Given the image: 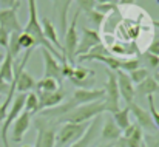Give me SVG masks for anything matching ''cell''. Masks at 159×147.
Segmentation results:
<instances>
[{"label":"cell","mask_w":159,"mask_h":147,"mask_svg":"<svg viewBox=\"0 0 159 147\" xmlns=\"http://www.w3.org/2000/svg\"><path fill=\"white\" fill-rule=\"evenodd\" d=\"M26 2H28L30 16H28V23L25 25V28L22 30V33L31 36V37L34 39V42H36L37 47L48 50L54 57H57V60H60V59L65 57V56L60 54V53L45 39V36H43V31H42V26H40V20H39V14H37V2H36V0H26Z\"/></svg>","instance_id":"cell-1"},{"label":"cell","mask_w":159,"mask_h":147,"mask_svg":"<svg viewBox=\"0 0 159 147\" xmlns=\"http://www.w3.org/2000/svg\"><path fill=\"white\" fill-rule=\"evenodd\" d=\"M104 111H107V104L104 99L91 102V104H85V105H79L76 108H73L71 111L65 113L62 118H59V122H71V124H84V122H91L94 118L101 116Z\"/></svg>","instance_id":"cell-2"},{"label":"cell","mask_w":159,"mask_h":147,"mask_svg":"<svg viewBox=\"0 0 159 147\" xmlns=\"http://www.w3.org/2000/svg\"><path fill=\"white\" fill-rule=\"evenodd\" d=\"M88 126H90V122H84V124L63 122L60 126L59 132L56 133V146L54 147H70L71 144H74L85 135Z\"/></svg>","instance_id":"cell-3"},{"label":"cell","mask_w":159,"mask_h":147,"mask_svg":"<svg viewBox=\"0 0 159 147\" xmlns=\"http://www.w3.org/2000/svg\"><path fill=\"white\" fill-rule=\"evenodd\" d=\"M34 126L37 130L36 146L34 147H54L56 146V122L40 116L34 119Z\"/></svg>","instance_id":"cell-4"},{"label":"cell","mask_w":159,"mask_h":147,"mask_svg":"<svg viewBox=\"0 0 159 147\" xmlns=\"http://www.w3.org/2000/svg\"><path fill=\"white\" fill-rule=\"evenodd\" d=\"M79 16H80V12L76 11L73 19H71L70 26L66 28V33L63 36V45H62L63 47V56L71 65H74V62H76V48H77V44H79V34H77Z\"/></svg>","instance_id":"cell-5"},{"label":"cell","mask_w":159,"mask_h":147,"mask_svg":"<svg viewBox=\"0 0 159 147\" xmlns=\"http://www.w3.org/2000/svg\"><path fill=\"white\" fill-rule=\"evenodd\" d=\"M107 73V82H105V101L107 104V111L110 113H114L119 110V88H117V79H116V71H111V70H105Z\"/></svg>","instance_id":"cell-6"},{"label":"cell","mask_w":159,"mask_h":147,"mask_svg":"<svg viewBox=\"0 0 159 147\" xmlns=\"http://www.w3.org/2000/svg\"><path fill=\"white\" fill-rule=\"evenodd\" d=\"M25 99L26 95L25 93H17L14 95V99L9 105V111L6 113L5 121L2 122V129H0V135H8V129L11 127V124L14 122V119L19 118V115L25 110Z\"/></svg>","instance_id":"cell-7"},{"label":"cell","mask_w":159,"mask_h":147,"mask_svg":"<svg viewBox=\"0 0 159 147\" xmlns=\"http://www.w3.org/2000/svg\"><path fill=\"white\" fill-rule=\"evenodd\" d=\"M17 8H19V5L8 8V9H0V28L3 31H6L8 34L22 33V30H23V26L20 25L19 17H17Z\"/></svg>","instance_id":"cell-8"},{"label":"cell","mask_w":159,"mask_h":147,"mask_svg":"<svg viewBox=\"0 0 159 147\" xmlns=\"http://www.w3.org/2000/svg\"><path fill=\"white\" fill-rule=\"evenodd\" d=\"M42 57H43V78H51L59 82V85H62L63 81V74H62V67L59 64V60L54 57L48 50L42 48Z\"/></svg>","instance_id":"cell-9"},{"label":"cell","mask_w":159,"mask_h":147,"mask_svg":"<svg viewBox=\"0 0 159 147\" xmlns=\"http://www.w3.org/2000/svg\"><path fill=\"white\" fill-rule=\"evenodd\" d=\"M101 36L96 30H91V28H87V26H82V39L79 40L77 44V48H76V57H80V56H85L93 47H96L98 44H101Z\"/></svg>","instance_id":"cell-10"},{"label":"cell","mask_w":159,"mask_h":147,"mask_svg":"<svg viewBox=\"0 0 159 147\" xmlns=\"http://www.w3.org/2000/svg\"><path fill=\"white\" fill-rule=\"evenodd\" d=\"M54 8V16L57 19V25H59V34L63 39L66 28H68V9L73 3V0H51Z\"/></svg>","instance_id":"cell-11"},{"label":"cell","mask_w":159,"mask_h":147,"mask_svg":"<svg viewBox=\"0 0 159 147\" xmlns=\"http://www.w3.org/2000/svg\"><path fill=\"white\" fill-rule=\"evenodd\" d=\"M116 79H117V88H119V96L127 102V105H130L134 99V84L131 82L128 73L117 70L116 71Z\"/></svg>","instance_id":"cell-12"},{"label":"cell","mask_w":159,"mask_h":147,"mask_svg":"<svg viewBox=\"0 0 159 147\" xmlns=\"http://www.w3.org/2000/svg\"><path fill=\"white\" fill-rule=\"evenodd\" d=\"M71 84H74L77 88H90L91 85H94L96 82V74L93 70L87 68V67H74L73 76L70 78Z\"/></svg>","instance_id":"cell-13"},{"label":"cell","mask_w":159,"mask_h":147,"mask_svg":"<svg viewBox=\"0 0 159 147\" xmlns=\"http://www.w3.org/2000/svg\"><path fill=\"white\" fill-rule=\"evenodd\" d=\"M128 108L133 113V116H134V119H136V122H138V126L141 127L142 132H147V133H155L156 132L153 119H152V116H150V113L147 110H144L141 105H138L134 102H131L128 105Z\"/></svg>","instance_id":"cell-14"},{"label":"cell","mask_w":159,"mask_h":147,"mask_svg":"<svg viewBox=\"0 0 159 147\" xmlns=\"http://www.w3.org/2000/svg\"><path fill=\"white\" fill-rule=\"evenodd\" d=\"M30 126H31V115L23 110V111L19 115V118L14 119V122L11 124V129H12L11 138H12V141H14L16 144L22 143V140H23L25 133L28 132Z\"/></svg>","instance_id":"cell-15"},{"label":"cell","mask_w":159,"mask_h":147,"mask_svg":"<svg viewBox=\"0 0 159 147\" xmlns=\"http://www.w3.org/2000/svg\"><path fill=\"white\" fill-rule=\"evenodd\" d=\"M37 99H39V111L53 108L62 104V101L65 98L62 88H59L57 92H36Z\"/></svg>","instance_id":"cell-16"},{"label":"cell","mask_w":159,"mask_h":147,"mask_svg":"<svg viewBox=\"0 0 159 147\" xmlns=\"http://www.w3.org/2000/svg\"><path fill=\"white\" fill-rule=\"evenodd\" d=\"M40 26H42V31H43L45 39H47L54 48L60 53V54H63V47H62V44H60V40H59L57 30H56V26L53 25V22H51L48 17H45V16H43V17H42V20H40Z\"/></svg>","instance_id":"cell-17"},{"label":"cell","mask_w":159,"mask_h":147,"mask_svg":"<svg viewBox=\"0 0 159 147\" xmlns=\"http://www.w3.org/2000/svg\"><path fill=\"white\" fill-rule=\"evenodd\" d=\"M101 124H102V116L94 118V119L90 122V126H88V129H87L85 135H84L79 141H76L74 144H71L70 147H90V144L96 140V133L99 132Z\"/></svg>","instance_id":"cell-18"},{"label":"cell","mask_w":159,"mask_h":147,"mask_svg":"<svg viewBox=\"0 0 159 147\" xmlns=\"http://www.w3.org/2000/svg\"><path fill=\"white\" fill-rule=\"evenodd\" d=\"M101 136L105 141H119L122 136V130L116 126V122L113 121L111 116H108L104 121V126L101 129Z\"/></svg>","instance_id":"cell-19"},{"label":"cell","mask_w":159,"mask_h":147,"mask_svg":"<svg viewBox=\"0 0 159 147\" xmlns=\"http://www.w3.org/2000/svg\"><path fill=\"white\" fill-rule=\"evenodd\" d=\"M158 92H159V85L156 84L153 76L145 78L141 84H138L134 87V95H139V96H153Z\"/></svg>","instance_id":"cell-20"},{"label":"cell","mask_w":159,"mask_h":147,"mask_svg":"<svg viewBox=\"0 0 159 147\" xmlns=\"http://www.w3.org/2000/svg\"><path fill=\"white\" fill-rule=\"evenodd\" d=\"M12 64H14V59L9 56V53H5L3 60H2V64H0V79H3V81L8 82V84H11V82H12V78H14Z\"/></svg>","instance_id":"cell-21"},{"label":"cell","mask_w":159,"mask_h":147,"mask_svg":"<svg viewBox=\"0 0 159 147\" xmlns=\"http://www.w3.org/2000/svg\"><path fill=\"white\" fill-rule=\"evenodd\" d=\"M111 118H113V121L116 122V126L124 132L127 127H130V124H131V119H130V108H128V105L127 107H124V108H119L117 111H114V113H111Z\"/></svg>","instance_id":"cell-22"},{"label":"cell","mask_w":159,"mask_h":147,"mask_svg":"<svg viewBox=\"0 0 159 147\" xmlns=\"http://www.w3.org/2000/svg\"><path fill=\"white\" fill-rule=\"evenodd\" d=\"M60 88L59 82L51 78H42L36 84V92H57Z\"/></svg>","instance_id":"cell-23"},{"label":"cell","mask_w":159,"mask_h":147,"mask_svg":"<svg viewBox=\"0 0 159 147\" xmlns=\"http://www.w3.org/2000/svg\"><path fill=\"white\" fill-rule=\"evenodd\" d=\"M19 34L20 33H11L9 34V40H8V47H6V53H9V56L16 60V57H19L20 54V45H19Z\"/></svg>","instance_id":"cell-24"},{"label":"cell","mask_w":159,"mask_h":147,"mask_svg":"<svg viewBox=\"0 0 159 147\" xmlns=\"http://www.w3.org/2000/svg\"><path fill=\"white\" fill-rule=\"evenodd\" d=\"M25 111H28L31 116L39 113V99H37V95L36 92H31L26 95V99H25Z\"/></svg>","instance_id":"cell-25"},{"label":"cell","mask_w":159,"mask_h":147,"mask_svg":"<svg viewBox=\"0 0 159 147\" xmlns=\"http://www.w3.org/2000/svg\"><path fill=\"white\" fill-rule=\"evenodd\" d=\"M139 60L145 64L144 68H147V70H159V56H153L145 51L142 54V59H139Z\"/></svg>","instance_id":"cell-26"},{"label":"cell","mask_w":159,"mask_h":147,"mask_svg":"<svg viewBox=\"0 0 159 147\" xmlns=\"http://www.w3.org/2000/svg\"><path fill=\"white\" fill-rule=\"evenodd\" d=\"M141 67V60L139 59H136V57H128V59H120V67H119V70H122V71H125V73H130V71H133V70H136V68H139Z\"/></svg>","instance_id":"cell-27"},{"label":"cell","mask_w":159,"mask_h":147,"mask_svg":"<svg viewBox=\"0 0 159 147\" xmlns=\"http://www.w3.org/2000/svg\"><path fill=\"white\" fill-rule=\"evenodd\" d=\"M128 76H130V79H131V82L133 84H141L145 78H148L150 76V73H148V70L147 68H144V67H139V68H136V70H133V71H130L128 73Z\"/></svg>","instance_id":"cell-28"},{"label":"cell","mask_w":159,"mask_h":147,"mask_svg":"<svg viewBox=\"0 0 159 147\" xmlns=\"http://www.w3.org/2000/svg\"><path fill=\"white\" fill-rule=\"evenodd\" d=\"M19 45H20V48L25 50V51H28V50L33 51V50L37 47L36 42H34V39H33L31 36L25 34V33H20V34H19Z\"/></svg>","instance_id":"cell-29"},{"label":"cell","mask_w":159,"mask_h":147,"mask_svg":"<svg viewBox=\"0 0 159 147\" xmlns=\"http://www.w3.org/2000/svg\"><path fill=\"white\" fill-rule=\"evenodd\" d=\"M148 99V113H150V116H152V119H153V124H155V127H156V130H159V111L156 110V107H155V99L153 96H147Z\"/></svg>","instance_id":"cell-30"},{"label":"cell","mask_w":159,"mask_h":147,"mask_svg":"<svg viewBox=\"0 0 159 147\" xmlns=\"http://www.w3.org/2000/svg\"><path fill=\"white\" fill-rule=\"evenodd\" d=\"M87 17H88V20L96 26V28H101L102 25H104V20H105V16H102L101 12H98V11H91V12H88L87 14Z\"/></svg>","instance_id":"cell-31"},{"label":"cell","mask_w":159,"mask_h":147,"mask_svg":"<svg viewBox=\"0 0 159 147\" xmlns=\"http://www.w3.org/2000/svg\"><path fill=\"white\" fill-rule=\"evenodd\" d=\"M77 6H79V12H91L96 6V0H76Z\"/></svg>","instance_id":"cell-32"},{"label":"cell","mask_w":159,"mask_h":147,"mask_svg":"<svg viewBox=\"0 0 159 147\" xmlns=\"http://www.w3.org/2000/svg\"><path fill=\"white\" fill-rule=\"evenodd\" d=\"M94 11L101 12L102 16H110L113 12L117 11V5H113V3H104V5H96L94 6Z\"/></svg>","instance_id":"cell-33"},{"label":"cell","mask_w":159,"mask_h":147,"mask_svg":"<svg viewBox=\"0 0 159 147\" xmlns=\"http://www.w3.org/2000/svg\"><path fill=\"white\" fill-rule=\"evenodd\" d=\"M144 146L145 147H159V132L145 133V135H144Z\"/></svg>","instance_id":"cell-34"},{"label":"cell","mask_w":159,"mask_h":147,"mask_svg":"<svg viewBox=\"0 0 159 147\" xmlns=\"http://www.w3.org/2000/svg\"><path fill=\"white\" fill-rule=\"evenodd\" d=\"M60 62H62V64H60V67H62V74H63V78H68V79H70V78L73 76L74 65H71L65 57H62V59H60Z\"/></svg>","instance_id":"cell-35"},{"label":"cell","mask_w":159,"mask_h":147,"mask_svg":"<svg viewBox=\"0 0 159 147\" xmlns=\"http://www.w3.org/2000/svg\"><path fill=\"white\" fill-rule=\"evenodd\" d=\"M147 53L153 54V56H159V37H155L150 44V47L147 50Z\"/></svg>","instance_id":"cell-36"},{"label":"cell","mask_w":159,"mask_h":147,"mask_svg":"<svg viewBox=\"0 0 159 147\" xmlns=\"http://www.w3.org/2000/svg\"><path fill=\"white\" fill-rule=\"evenodd\" d=\"M20 0H0V9H8L12 6H17Z\"/></svg>","instance_id":"cell-37"},{"label":"cell","mask_w":159,"mask_h":147,"mask_svg":"<svg viewBox=\"0 0 159 147\" xmlns=\"http://www.w3.org/2000/svg\"><path fill=\"white\" fill-rule=\"evenodd\" d=\"M8 40H9V34L0 28V47L6 48L8 47Z\"/></svg>","instance_id":"cell-38"},{"label":"cell","mask_w":159,"mask_h":147,"mask_svg":"<svg viewBox=\"0 0 159 147\" xmlns=\"http://www.w3.org/2000/svg\"><path fill=\"white\" fill-rule=\"evenodd\" d=\"M8 90H9V84L5 82L3 79H0V95H6Z\"/></svg>","instance_id":"cell-39"},{"label":"cell","mask_w":159,"mask_h":147,"mask_svg":"<svg viewBox=\"0 0 159 147\" xmlns=\"http://www.w3.org/2000/svg\"><path fill=\"white\" fill-rule=\"evenodd\" d=\"M119 0H96V5H104V3H113V5H117Z\"/></svg>","instance_id":"cell-40"},{"label":"cell","mask_w":159,"mask_h":147,"mask_svg":"<svg viewBox=\"0 0 159 147\" xmlns=\"http://www.w3.org/2000/svg\"><path fill=\"white\" fill-rule=\"evenodd\" d=\"M0 140H2V143H3V147H11L9 143H8V135H0Z\"/></svg>","instance_id":"cell-41"},{"label":"cell","mask_w":159,"mask_h":147,"mask_svg":"<svg viewBox=\"0 0 159 147\" xmlns=\"http://www.w3.org/2000/svg\"><path fill=\"white\" fill-rule=\"evenodd\" d=\"M134 2H136V0H119L117 3H119V5H133Z\"/></svg>","instance_id":"cell-42"},{"label":"cell","mask_w":159,"mask_h":147,"mask_svg":"<svg viewBox=\"0 0 159 147\" xmlns=\"http://www.w3.org/2000/svg\"><path fill=\"white\" fill-rule=\"evenodd\" d=\"M153 78H155V81H156V84H158V85H159V71H156V73H155V76H153Z\"/></svg>","instance_id":"cell-43"},{"label":"cell","mask_w":159,"mask_h":147,"mask_svg":"<svg viewBox=\"0 0 159 147\" xmlns=\"http://www.w3.org/2000/svg\"><path fill=\"white\" fill-rule=\"evenodd\" d=\"M153 25H155L156 28H159V20H155V22H153Z\"/></svg>","instance_id":"cell-44"},{"label":"cell","mask_w":159,"mask_h":147,"mask_svg":"<svg viewBox=\"0 0 159 147\" xmlns=\"http://www.w3.org/2000/svg\"><path fill=\"white\" fill-rule=\"evenodd\" d=\"M3 56H5V54H3V53H0V64H2V60H3Z\"/></svg>","instance_id":"cell-45"},{"label":"cell","mask_w":159,"mask_h":147,"mask_svg":"<svg viewBox=\"0 0 159 147\" xmlns=\"http://www.w3.org/2000/svg\"><path fill=\"white\" fill-rule=\"evenodd\" d=\"M22 147H33V146H22Z\"/></svg>","instance_id":"cell-46"},{"label":"cell","mask_w":159,"mask_h":147,"mask_svg":"<svg viewBox=\"0 0 159 147\" xmlns=\"http://www.w3.org/2000/svg\"><path fill=\"white\" fill-rule=\"evenodd\" d=\"M99 147H105V146H99Z\"/></svg>","instance_id":"cell-47"},{"label":"cell","mask_w":159,"mask_h":147,"mask_svg":"<svg viewBox=\"0 0 159 147\" xmlns=\"http://www.w3.org/2000/svg\"><path fill=\"white\" fill-rule=\"evenodd\" d=\"M156 2H158V3H159V0H156Z\"/></svg>","instance_id":"cell-48"}]
</instances>
